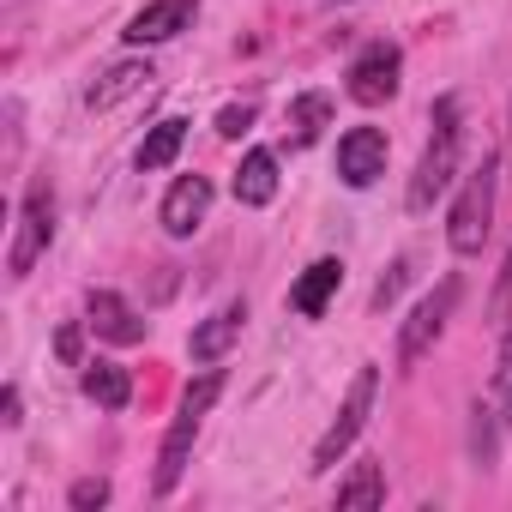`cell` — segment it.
I'll return each mask as SVG.
<instances>
[{
  "label": "cell",
  "instance_id": "obj_16",
  "mask_svg": "<svg viewBox=\"0 0 512 512\" xmlns=\"http://www.w3.org/2000/svg\"><path fill=\"white\" fill-rule=\"evenodd\" d=\"M181 145H187V121L181 115H169V121H157L151 133H145V145H139V175H157V169H169L175 157H181Z\"/></svg>",
  "mask_w": 512,
  "mask_h": 512
},
{
  "label": "cell",
  "instance_id": "obj_17",
  "mask_svg": "<svg viewBox=\"0 0 512 512\" xmlns=\"http://www.w3.org/2000/svg\"><path fill=\"white\" fill-rule=\"evenodd\" d=\"M85 398L103 410H127L133 404V374L121 362H85Z\"/></svg>",
  "mask_w": 512,
  "mask_h": 512
},
{
  "label": "cell",
  "instance_id": "obj_25",
  "mask_svg": "<svg viewBox=\"0 0 512 512\" xmlns=\"http://www.w3.org/2000/svg\"><path fill=\"white\" fill-rule=\"evenodd\" d=\"M404 284H410V260H398V266H392V272L374 284V308H392V302L404 296Z\"/></svg>",
  "mask_w": 512,
  "mask_h": 512
},
{
  "label": "cell",
  "instance_id": "obj_22",
  "mask_svg": "<svg viewBox=\"0 0 512 512\" xmlns=\"http://www.w3.org/2000/svg\"><path fill=\"white\" fill-rule=\"evenodd\" d=\"M67 506H73V512H97V506H109V476H79V482L67 488Z\"/></svg>",
  "mask_w": 512,
  "mask_h": 512
},
{
  "label": "cell",
  "instance_id": "obj_27",
  "mask_svg": "<svg viewBox=\"0 0 512 512\" xmlns=\"http://www.w3.org/2000/svg\"><path fill=\"white\" fill-rule=\"evenodd\" d=\"M55 356H61L67 368H79V326H61V332H55Z\"/></svg>",
  "mask_w": 512,
  "mask_h": 512
},
{
  "label": "cell",
  "instance_id": "obj_10",
  "mask_svg": "<svg viewBox=\"0 0 512 512\" xmlns=\"http://www.w3.org/2000/svg\"><path fill=\"white\" fill-rule=\"evenodd\" d=\"M205 211H211V181H205V175H181V181L169 187V199H163V229H169L175 241H187V235L205 223Z\"/></svg>",
  "mask_w": 512,
  "mask_h": 512
},
{
  "label": "cell",
  "instance_id": "obj_20",
  "mask_svg": "<svg viewBox=\"0 0 512 512\" xmlns=\"http://www.w3.org/2000/svg\"><path fill=\"white\" fill-rule=\"evenodd\" d=\"M494 416L500 422H512V326H506V338H500V362H494Z\"/></svg>",
  "mask_w": 512,
  "mask_h": 512
},
{
  "label": "cell",
  "instance_id": "obj_13",
  "mask_svg": "<svg viewBox=\"0 0 512 512\" xmlns=\"http://www.w3.org/2000/svg\"><path fill=\"white\" fill-rule=\"evenodd\" d=\"M344 290V260H314L302 278H296V290H290V308L302 314V320H320L326 308H332V296Z\"/></svg>",
  "mask_w": 512,
  "mask_h": 512
},
{
  "label": "cell",
  "instance_id": "obj_8",
  "mask_svg": "<svg viewBox=\"0 0 512 512\" xmlns=\"http://www.w3.org/2000/svg\"><path fill=\"white\" fill-rule=\"evenodd\" d=\"M193 13H199V0H151V7H139L133 19H127V43L133 49H151V43H169V37H181L187 25H193Z\"/></svg>",
  "mask_w": 512,
  "mask_h": 512
},
{
  "label": "cell",
  "instance_id": "obj_2",
  "mask_svg": "<svg viewBox=\"0 0 512 512\" xmlns=\"http://www.w3.org/2000/svg\"><path fill=\"white\" fill-rule=\"evenodd\" d=\"M488 229H494V151H482V163L464 175V187L452 199V217H446V247L458 260H470V253H482Z\"/></svg>",
  "mask_w": 512,
  "mask_h": 512
},
{
  "label": "cell",
  "instance_id": "obj_5",
  "mask_svg": "<svg viewBox=\"0 0 512 512\" xmlns=\"http://www.w3.org/2000/svg\"><path fill=\"white\" fill-rule=\"evenodd\" d=\"M452 308H458V278H440V284H434V296H422V302L410 308L404 332H398V368H416V362L440 344V332H446Z\"/></svg>",
  "mask_w": 512,
  "mask_h": 512
},
{
  "label": "cell",
  "instance_id": "obj_26",
  "mask_svg": "<svg viewBox=\"0 0 512 512\" xmlns=\"http://www.w3.org/2000/svg\"><path fill=\"white\" fill-rule=\"evenodd\" d=\"M247 127H253V103H229V109L217 115V133H223V139H241Z\"/></svg>",
  "mask_w": 512,
  "mask_h": 512
},
{
  "label": "cell",
  "instance_id": "obj_14",
  "mask_svg": "<svg viewBox=\"0 0 512 512\" xmlns=\"http://www.w3.org/2000/svg\"><path fill=\"white\" fill-rule=\"evenodd\" d=\"M151 79H157V73H151V61H115V67H109V73L85 91V109H91V115H103V109H115V103L139 97Z\"/></svg>",
  "mask_w": 512,
  "mask_h": 512
},
{
  "label": "cell",
  "instance_id": "obj_1",
  "mask_svg": "<svg viewBox=\"0 0 512 512\" xmlns=\"http://www.w3.org/2000/svg\"><path fill=\"white\" fill-rule=\"evenodd\" d=\"M452 175H458V97H440V103H434V139H428V151H422V163H416V175H410L404 205H410L416 217L434 211V199L452 187Z\"/></svg>",
  "mask_w": 512,
  "mask_h": 512
},
{
  "label": "cell",
  "instance_id": "obj_19",
  "mask_svg": "<svg viewBox=\"0 0 512 512\" xmlns=\"http://www.w3.org/2000/svg\"><path fill=\"white\" fill-rule=\"evenodd\" d=\"M338 506H386V464H356L338 482Z\"/></svg>",
  "mask_w": 512,
  "mask_h": 512
},
{
  "label": "cell",
  "instance_id": "obj_7",
  "mask_svg": "<svg viewBox=\"0 0 512 512\" xmlns=\"http://www.w3.org/2000/svg\"><path fill=\"white\" fill-rule=\"evenodd\" d=\"M386 157H392V145H386L380 127H350L338 139V181L362 193V187H374L386 175Z\"/></svg>",
  "mask_w": 512,
  "mask_h": 512
},
{
  "label": "cell",
  "instance_id": "obj_4",
  "mask_svg": "<svg viewBox=\"0 0 512 512\" xmlns=\"http://www.w3.org/2000/svg\"><path fill=\"white\" fill-rule=\"evenodd\" d=\"M49 241H55V187L37 175V181H31V193H25V205H19V235H13V253H7L13 284H25V278H31V266L49 253Z\"/></svg>",
  "mask_w": 512,
  "mask_h": 512
},
{
  "label": "cell",
  "instance_id": "obj_3",
  "mask_svg": "<svg viewBox=\"0 0 512 512\" xmlns=\"http://www.w3.org/2000/svg\"><path fill=\"white\" fill-rule=\"evenodd\" d=\"M374 392H380V368L374 362H362L356 368V380H350V392H344V404H338V416H332V428L320 434V446H314V476H326L350 446H356V434H362V422H368V410H374Z\"/></svg>",
  "mask_w": 512,
  "mask_h": 512
},
{
  "label": "cell",
  "instance_id": "obj_11",
  "mask_svg": "<svg viewBox=\"0 0 512 512\" xmlns=\"http://www.w3.org/2000/svg\"><path fill=\"white\" fill-rule=\"evenodd\" d=\"M85 314H91V332L97 338H109V344H145V320L115 290H91L85 296Z\"/></svg>",
  "mask_w": 512,
  "mask_h": 512
},
{
  "label": "cell",
  "instance_id": "obj_24",
  "mask_svg": "<svg viewBox=\"0 0 512 512\" xmlns=\"http://www.w3.org/2000/svg\"><path fill=\"white\" fill-rule=\"evenodd\" d=\"M488 320H494V326H506V320H512V247H506V266H500V284H494Z\"/></svg>",
  "mask_w": 512,
  "mask_h": 512
},
{
  "label": "cell",
  "instance_id": "obj_21",
  "mask_svg": "<svg viewBox=\"0 0 512 512\" xmlns=\"http://www.w3.org/2000/svg\"><path fill=\"white\" fill-rule=\"evenodd\" d=\"M217 398H223V374L211 368V374H199V380H193V386L181 392V410H193V416H205V410H211Z\"/></svg>",
  "mask_w": 512,
  "mask_h": 512
},
{
  "label": "cell",
  "instance_id": "obj_15",
  "mask_svg": "<svg viewBox=\"0 0 512 512\" xmlns=\"http://www.w3.org/2000/svg\"><path fill=\"white\" fill-rule=\"evenodd\" d=\"M235 199L241 205H272L278 199V157L272 151H247L235 169Z\"/></svg>",
  "mask_w": 512,
  "mask_h": 512
},
{
  "label": "cell",
  "instance_id": "obj_9",
  "mask_svg": "<svg viewBox=\"0 0 512 512\" xmlns=\"http://www.w3.org/2000/svg\"><path fill=\"white\" fill-rule=\"evenodd\" d=\"M193 440H199V416H193V410H175V422H169V434H163V452H157V476H151L157 494H175V488H181L187 458H193Z\"/></svg>",
  "mask_w": 512,
  "mask_h": 512
},
{
  "label": "cell",
  "instance_id": "obj_28",
  "mask_svg": "<svg viewBox=\"0 0 512 512\" xmlns=\"http://www.w3.org/2000/svg\"><path fill=\"white\" fill-rule=\"evenodd\" d=\"M0 422H7V428H19V422H25V398H19V386L0 392Z\"/></svg>",
  "mask_w": 512,
  "mask_h": 512
},
{
  "label": "cell",
  "instance_id": "obj_6",
  "mask_svg": "<svg viewBox=\"0 0 512 512\" xmlns=\"http://www.w3.org/2000/svg\"><path fill=\"white\" fill-rule=\"evenodd\" d=\"M398 73H404L398 43H368V49L350 61V97H356L362 109H380V103L398 91Z\"/></svg>",
  "mask_w": 512,
  "mask_h": 512
},
{
  "label": "cell",
  "instance_id": "obj_18",
  "mask_svg": "<svg viewBox=\"0 0 512 512\" xmlns=\"http://www.w3.org/2000/svg\"><path fill=\"white\" fill-rule=\"evenodd\" d=\"M326 121H332V97H326V91L296 97V103H290V145H314V139L326 133Z\"/></svg>",
  "mask_w": 512,
  "mask_h": 512
},
{
  "label": "cell",
  "instance_id": "obj_12",
  "mask_svg": "<svg viewBox=\"0 0 512 512\" xmlns=\"http://www.w3.org/2000/svg\"><path fill=\"white\" fill-rule=\"evenodd\" d=\"M241 326H247V302H223L211 320H199V326H193L187 356H193V362H217V356H229V344L241 338Z\"/></svg>",
  "mask_w": 512,
  "mask_h": 512
},
{
  "label": "cell",
  "instance_id": "obj_23",
  "mask_svg": "<svg viewBox=\"0 0 512 512\" xmlns=\"http://www.w3.org/2000/svg\"><path fill=\"white\" fill-rule=\"evenodd\" d=\"M470 416H476V422H470V446H476V464L488 470V464H494V410H482V404H476Z\"/></svg>",
  "mask_w": 512,
  "mask_h": 512
}]
</instances>
